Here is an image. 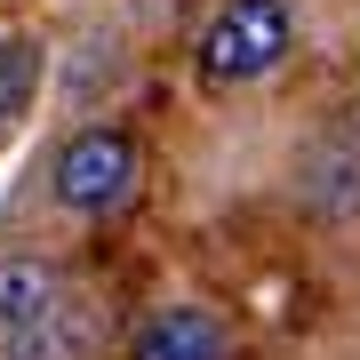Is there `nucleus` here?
I'll list each match as a JSON object with an SVG mask.
<instances>
[{
	"instance_id": "nucleus-1",
	"label": "nucleus",
	"mask_w": 360,
	"mask_h": 360,
	"mask_svg": "<svg viewBox=\"0 0 360 360\" xmlns=\"http://www.w3.org/2000/svg\"><path fill=\"white\" fill-rule=\"evenodd\" d=\"M288 56V8L281 0H232L200 40V72L208 80H257Z\"/></svg>"
},
{
	"instance_id": "nucleus-2",
	"label": "nucleus",
	"mask_w": 360,
	"mask_h": 360,
	"mask_svg": "<svg viewBox=\"0 0 360 360\" xmlns=\"http://www.w3.org/2000/svg\"><path fill=\"white\" fill-rule=\"evenodd\" d=\"M136 193V144L120 129H89L56 153V200L80 208V217H104Z\"/></svg>"
},
{
	"instance_id": "nucleus-3",
	"label": "nucleus",
	"mask_w": 360,
	"mask_h": 360,
	"mask_svg": "<svg viewBox=\"0 0 360 360\" xmlns=\"http://www.w3.org/2000/svg\"><path fill=\"white\" fill-rule=\"evenodd\" d=\"M56 304H65V288H56L49 264H32V257L0 264V336H32L40 321H56Z\"/></svg>"
},
{
	"instance_id": "nucleus-4",
	"label": "nucleus",
	"mask_w": 360,
	"mask_h": 360,
	"mask_svg": "<svg viewBox=\"0 0 360 360\" xmlns=\"http://www.w3.org/2000/svg\"><path fill=\"white\" fill-rule=\"evenodd\" d=\"M129 360H224V328L208 321V312L176 304V312H160V321H144Z\"/></svg>"
},
{
	"instance_id": "nucleus-5",
	"label": "nucleus",
	"mask_w": 360,
	"mask_h": 360,
	"mask_svg": "<svg viewBox=\"0 0 360 360\" xmlns=\"http://www.w3.org/2000/svg\"><path fill=\"white\" fill-rule=\"evenodd\" d=\"M32 80H40V49H32V40H8V49H0V120L25 112Z\"/></svg>"
}]
</instances>
